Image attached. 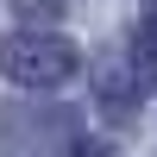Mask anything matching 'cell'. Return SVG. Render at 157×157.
Wrapping results in <instances>:
<instances>
[{"mask_svg": "<svg viewBox=\"0 0 157 157\" xmlns=\"http://www.w3.org/2000/svg\"><path fill=\"white\" fill-rule=\"evenodd\" d=\"M132 88H157V6L132 32Z\"/></svg>", "mask_w": 157, "mask_h": 157, "instance_id": "2", "label": "cell"}, {"mask_svg": "<svg viewBox=\"0 0 157 157\" xmlns=\"http://www.w3.org/2000/svg\"><path fill=\"white\" fill-rule=\"evenodd\" d=\"M63 157H120V151H113L107 138H69V151H63Z\"/></svg>", "mask_w": 157, "mask_h": 157, "instance_id": "4", "label": "cell"}, {"mask_svg": "<svg viewBox=\"0 0 157 157\" xmlns=\"http://www.w3.org/2000/svg\"><path fill=\"white\" fill-rule=\"evenodd\" d=\"M63 6H69V0H13V19H32V25H50V19H63Z\"/></svg>", "mask_w": 157, "mask_h": 157, "instance_id": "3", "label": "cell"}, {"mask_svg": "<svg viewBox=\"0 0 157 157\" xmlns=\"http://www.w3.org/2000/svg\"><path fill=\"white\" fill-rule=\"evenodd\" d=\"M0 75L19 88H63L75 75V44L57 32H13L0 38Z\"/></svg>", "mask_w": 157, "mask_h": 157, "instance_id": "1", "label": "cell"}]
</instances>
